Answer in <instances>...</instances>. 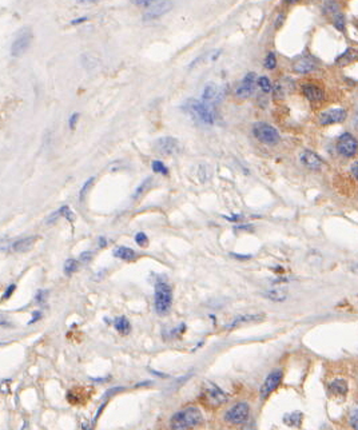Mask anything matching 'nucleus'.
<instances>
[{
	"label": "nucleus",
	"mask_w": 358,
	"mask_h": 430,
	"mask_svg": "<svg viewBox=\"0 0 358 430\" xmlns=\"http://www.w3.org/2000/svg\"><path fill=\"white\" fill-rule=\"evenodd\" d=\"M78 268V261L76 259H67L65 264V273L67 275H71L72 273L76 271Z\"/></svg>",
	"instance_id": "nucleus-28"
},
{
	"label": "nucleus",
	"mask_w": 358,
	"mask_h": 430,
	"mask_svg": "<svg viewBox=\"0 0 358 430\" xmlns=\"http://www.w3.org/2000/svg\"><path fill=\"white\" fill-rule=\"evenodd\" d=\"M231 257L233 258H237L239 261H247V259L251 258V255H243V254H235V253H231Z\"/></svg>",
	"instance_id": "nucleus-44"
},
{
	"label": "nucleus",
	"mask_w": 358,
	"mask_h": 430,
	"mask_svg": "<svg viewBox=\"0 0 358 430\" xmlns=\"http://www.w3.org/2000/svg\"><path fill=\"white\" fill-rule=\"evenodd\" d=\"M107 245V241H106V238H99V246H100V247H104V246Z\"/></svg>",
	"instance_id": "nucleus-50"
},
{
	"label": "nucleus",
	"mask_w": 358,
	"mask_h": 430,
	"mask_svg": "<svg viewBox=\"0 0 358 430\" xmlns=\"http://www.w3.org/2000/svg\"><path fill=\"white\" fill-rule=\"evenodd\" d=\"M253 134L260 142L274 146L279 142V132L271 125L258 122L253 126Z\"/></svg>",
	"instance_id": "nucleus-5"
},
{
	"label": "nucleus",
	"mask_w": 358,
	"mask_h": 430,
	"mask_svg": "<svg viewBox=\"0 0 358 430\" xmlns=\"http://www.w3.org/2000/svg\"><path fill=\"white\" fill-rule=\"evenodd\" d=\"M334 27L338 30V31H344L345 30V16L344 14H341V12H338V14L334 15Z\"/></svg>",
	"instance_id": "nucleus-30"
},
{
	"label": "nucleus",
	"mask_w": 358,
	"mask_h": 430,
	"mask_svg": "<svg viewBox=\"0 0 358 430\" xmlns=\"http://www.w3.org/2000/svg\"><path fill=\"white\" fill-rule=\"evenodd\" d=\"M61 215H62V214H61V211H59V210H58V211H55V213H52L51 215H50V217L47 218V223H48V225H51V223L55 222L56 219L61 217Z\"/></svg>",
	"instance_id": "nucleus-40"
},
{
	"label": "nucleus",
	"mask_w": 358,
	"mask_h": 430,
	"mask_svg": "<svg viewBox=\"0 0 358 430\" xmlns=\"http://www.w3.org/2000/svg\"><path fill=\"white\" fill-rule=\"evenodd\" d=\"M275 66H277L275 54L274 52H269V54H267V56H266V59H265V67L267 69H273V68H275Z\"/></svg>",
	"instance_id": "nucleus-31"
},
{
	"label": "nucleus",
	"mask_w": 358,
	"mask_h": 430,
	"mask_svg": "<svg viewBox=\"0 0 358 430\" xmlns=\"http://www.w3.org/2000/svg\"><path fill=\"white\" fill-rule=\"evenodd\" d=\"M172 1H157L150 7L146 14L143 15V20H154V19L161 18L162 15L167 14L168 11L172 8Z\"/></svg>",
	"instance_id": "nucleus-14"
},
{
	"label": "nucleus",
	"mask_w": 358,
	"mask_h": 430,
	"mask_svg": "<svg viewBox=\"0 0 358 430\" xmlns=\"http://www.w3.org/2000/svg\"><path fill=\"white\" fill-rule=\"evenodd\" d=\"M250 406L247 402H238L225 413V421L233 425H242L249 420Z\"/></svg>",
	"instance_id": "nucleus-6"
},
{
	"label": "nucleus",
	"mask_w": 358,
	"mask_h": 430,
	"mask_svg": "<svg viewBox=\"0 0 358 430\" xmlns=\"http://www.w3.org/2000/svg\"><path fill=\"white\" fill-rule=\"evenodd\" d=\"M93 257H94L93 251H84V253H82V254L79 255V261L82 262V264H87V262L91 261Z\"/></svg>",
	"instance_id": "nucleus-37"
},
{
	"label": "nucleus",
	"mask_w": 358,
	"mask_h": 430,
	"mask_svg": "<svg viewBox=\"0 0 358 430\" xmlns=\"http://www.w3.org/2000/svg\"><path fill=\"white\" fill-rule=\"evenodd\" d=\"M33 319L30 321V324H33L35 321H37V319H40V317H42V313H40V311H35V313H33Z\"/></svg>",
	"instance_id": "nucleus-49"
},
{
	"label": "nucleus",
	"mask_w": 358,
	"mask_h": 430,
	"mask_svg": "<svg viewBox=\"0 0 358 430\" xmlns=\"http://www.w3.org/2000/svg\"><path fill=\"white\" fill-rule=\"evenodd\" d=\"M356 59H358V51L354 50V48H348L344 54H341L337 59H335V65L340 66V67H344L346 65H350L352 62H354Z\"/></svg>",
	"instance_id": "nucleus-21"
},
{
	"label": "nucleus",
	"mask_w": 358,
	"mask_h": 430,
	"mask_svg": "<svg viewBox=\"0 0 358 430\" xmlns=\"http://www.w3.org/2000/svg\"><path fill=\"white\" fill-rule=\"evenodd\" d=\"M135 242L140 247H144V246H147V243H149V238H147V235L143 232H140L135 235Z\"/></svg>",
	"instance_id": "nucleus-34"
},
{
	"label": "nucleus",
	"mask_w": 358,
	"mask_h": 430,
	"mask_svg": "<svg viewBox=\"0 0 358 430\" xmlns=\"http://www.w3.org/2000/svg\"><path fill=\"white\" fill-rule=\"evenodd\" d=\"M15 289H16V285H15V283L9 285V286L7 287V290H5L4 294H3V299H7V298H9V297H11V294L15 292Z\"/></svg>",
	"instance_id": "nucleus-39"
},
{
	"label": "nucleus",
	"mask_w": 358,
	"mask_h": 430,
	"mask_svg": "<svg viewBox=\"0 0 358 430\" xmlns=\"http://www.w3.org/2000/svg\"><path fill=\"white\" fill-rule=\"evenodd\" d=\"M154 148L158 151L161 155H174L179 151V143L175 138L171 136H163L155 140Z\"/></svg>",
	"instance_id": "nucleus-11"
},
{
	"label": "nucleus",
	"mask_w": 358,
	"mask_h": 430,
	"mask_svg": "<svg viewBox=\"0 0 358 430\" xmlns=\"http://www.w3.org/2000/svg\"><path fill=\"white\" fill-rule=\"evenodd\" d=\"M258 86L262 88L263 93H270V91L273 90V87H271V82H270L267 76H260V78H258Z\"/></svg>",
	"instance_id": "nucleus-29"
},
{
	"label": "nucleus",
	"mask_w": 358,
	"mask_h": 430,
	"mask_svg": "<svg viewBox=\"0 0 358 430\" xmlns=\"http://www.w3.org/2000/svg\"><path fill=\"white\" fill-rule=\"evenodd\" d=\"M202 421H203V417L199 409L195 406H189L172 414L170 420V429L193 430L195 429L196 426H199Z\"/></svg>",
	"instance_id": "nucleus-2"
},
{
	"label": "nucleus",
	"mask_w": 358,
	"mask_h": 430,
	"mask_svg": "<svg viewBox=\"0 0 358 430\" xmlns=\"http://www.w3.org/2000/svg\"><path fill=\"white\" fill-rule=\"evenodd\" d=\"M87 16H82V18H76L74 19V20H71V24L72 26H76V24H80V23H84V22H87Z\"/></svg>",
	"instance_id": "nucleus-43"
},
{
	"label": "nucleus",
	"mask_w": 358,
	"mask_h": 430,
	"mask_svg": "<svg viewBox=\"0 0 358 430\" xmlns=\"http://www.w3.org/2000/svg\"><path fill=\"white\" fill-rule=\"evenodd\" d=\"M202 399L203 402L206 403V406L210 407H219L222 406L224 403L228 402V394L225 393L224 390L221 388H218L217 385L211 384V382H207V384L203 386V390H202Z\"/></svg>",
	"instance_id": "nucleus-4"
},
{
	"label": "nucleus",
	"mask_w": 358,
	"mask_h": 430,
	"mask_svg": "<svg viewBox=\"0 0 358 430\" xmlns=\"http://www.w3.org/2000/svg\"><path fill=\"white\" fill-rule=\"evenodd\" d=\"M262 296L267 298L271 302H284L288 298V293L281 289H273V290H267Z\"/></svg>",
	"instance_id": "nucleus-23"
},
{
	"label": "nucleus",
	"mask_w": 358,
	"mask_h": 430,
	"mask_svg": "<svg viewBox=\"0 0 358 430\" xmlns=\"http://www.w3.org/2000/svg\"><path fill=\"white\" fill-rule=\"evenodd\" d=\"M225 219H228V221H230V222H238V221H241L242 215L241 214H235V215H224Z\"/></svg>",
	"instance_id": "nucleus-41"
},
{
	"label": "nucleus",
	"mask_w": 358,
	"mask_h": 430,
	"mask_svg": "<svg viewBox=\"0 0 358 430\" xmlns=\"http://www.w3.org/2000/svg\"><path fill=\"white\" fill-rule=\"evenodd\" d=\"M350 170H352V174L354 175V178L358 181V162H354L353 165H352V168H350Z\"/></svg>",
	"instance_id": "nucleus-46"
},
{
	"label": "nucleus",
	"mask_w": 358,
	"mask_h": 430,
	"mask_svg": "<svg viewBox=\"0 0 358 430\" xmlns=\"http://www.w3.org/2000/svg\"><path fill=\"white\" fill-rule=\"evenodd\" d=\"M59 211H61L62 215H63L65 219H68L70 222H72V221H74L75 215H74V213L71 211V208L68 207V206H62V207L59 208Z\"/></svg>",
	"instance_id": "nucleus-35"
},
{
	"label": "nucleus",
	"mask_w": 358,
	"mask_h": 430,
	"mask_svg": "<svg viewBox=\"0 0 358 430\" xmlns=\"http://www.w3.org/2000/svg\"><path fill=\"white\" fill-rule=\"evenodd\" d=\"M327 390L331 396H335V397H344L348 394V390H349V386H348V381L344 378H335L331 381L329 386H327Z\"/></svg>",
	"instance_id": "nucleus-17"
},
{
	"label": "nucleus",
	"mask_w": 358,
	"mask_h": 430,
	"mask_svg": "<svg viewBox=\"0 0 358 430\" xmlns=\"http://www.w3.org/2000/svg\"><path fill=\"white\" fill-rule=\"evenodd\" d=\"M44 297H46V292L40 290V292H37L36 297H35V299H36L37 303H42L43 299H44Z\"/></svg>",
	"instance_id": "nucleus-45"
},
{
	"label": "nucleus",
	"mask_w": 358,
	"mask_h": 430,
	"mask_svg": "<svg viewBox=\"0 0 358 430\" xmlns=\"http://www.w3.org/2000/svg\"><path fill=\"white\" fill-rule=\"evenodd\" d=\"M222 98H224V91H222V88H219L215 83H207L205 87H203L200 100H202L203 103H206V104H210V106H215Z\"/></svg>",
	"instance_id": "nucleus-12"
},
{
	"label": "nucleus",
	"mask_w": 358,
	"mask_h": 430,
	"mask_svg": "<svg viewBox=\"0 0 358 430\" xmlns=\"http://www.w3.org/2000/svg\"><path fill=\"white\" fill-rule=\"evenodd\" d=\"M349 426L353 430H358V407H356L349 417Z\"/></svg>",
	"instance_id": "nucleus-33"
},
{
	"label": "nucleus",
	"mask_w": 358,
	"mask_h": 430,
	"mask_svg": "<svg viewBox=\"0 0 358 430\" xmlns=\"http://www.w3.org/2000/svg\"><path fill=\"white\" fill-rule=\"evenodd\" d=\"M302 93L312 102L324 99V91L318 86H314V84H305V86H302Z\"/></svg>",
	"instance_id": "nucleus-20"
},
{
	"label": "nucleus",
	"mask_w": 358,
	"mask_h": 430,
	"mask_svg": "<svg viewBox=\"0 0 358 430\" xmlns=\"http://www.w3.org/2000/svg\"><path fill=\"white\" fill-rule=\"evenodd\" d=\"M282 23H284V15L279 14L278 18H277V20H275V28L281 27V24Z\"/></svg>",
	"instance_id": "nucleus-47"
},
{
	"label": "nucleus",
	"mask_w": 358,
	"mask_h": 430,
	"mask_svg": "<svg viewBox=\"0 0 358 430\" xmlns=\"http://www.w3.org/2000/svg\"><path fill=\"white\" fill-rule=\"evenodd\" d=\"M114 328L117 329V331L122 335H127L131 331V325L129 322V319L126 317H118L114 321Z\"/></svg>",
	"instance_id": "nucleus-24"
},
{
	"label": "nucleus",
	"mask_w": 358,
	"mask_h": 430,
	"mask_svg": "<svg viewBox=\"0 0 358 430\" xmlns=\"http://www.w3.org/2000/svg\"><path fill=\"white\" fill-rule=\"evenodd\" d=\"M317 68V62L310 56L298 58L293 63V71L297 74H309Z\"/></svg>",
	"instance_id": "nucleus-16"
},
{
	"label": "nucleus",
	"mask_w": 358,
	"mask_h": 430,
	"mask_svg": "<svg viewBox=\"0 0 358 430\" xmlns=\"http://www.w3.org/2000/svg\"><path fill=\"white\" fill-rule=\"evenodd\" d=\"M114 257L123 259V261H132V259H135L136 254H135L134 250L127 247V246H119L114 250Z\"/></svg>",
	"instance_id": "nucleus-22"
},
{
	"label": "nucleus",
	"mask_w": 358,
	"mask_h": 430,
	"mask_svg": "<svg viewBox=\"0 0 358 430\" xmlns=\"http://www.w3.org/2000/svg\"><path fill=\"white\" fill-rule=\"evenodd\" d=\"M346 111L344 108H330L327 111H324L320 115V123L324 126L334 125V123H341L346 119Z\"/></svg>",
	"instance_id": "nucleus-13"
},
{
	"label": "nucleus",
	"mask_w": 358,
	"mask_h": 430,
	"mask_svg": "<svg viewBox=\"0 0 358 430\" xmlns=\"http://www.w3.org/2000/svg\"><path fill=\"white\" fill-rule=\"evenodd\" d=\"M151 168H153V171L157 172V174H162V175H167L168 174V168L164 166V163L161 162V161H153V163H151Z\"/></svg>",
	"instance_id": "nucleus-27"
},
{
	"label": "nucleus",
	"mask_w": 358,
	"mask_h": 430,
	"mask_svg": "<svg viewBox=\"0 0 358 430\" xmlns=\"http://www.w3.org/2000/svg\"><path fill=\"white\" fill-rule=\"evenodd\" d=\"M151 183H153V178H147V179H144L142 183H140L138 187H136V190H135L134 195H132V198L134 199H138L140 197V195H143L147 190L150 189V186H151Z\"/></svg>",
	"instance_id": "nucleus-26"
},
{
	"label": "nucleus",
	"mask_w": 358,
	"mask_h": 430,
	"mask_svg": "<svg viewBox=\"0 0 358 430\" xmlns=\"http://www.w3.org/2000/svg\"><path fill=\"white\" fill-rule=\"evenodd\" d=\"M183 110L187 112L189 115L200 125L211 126L215 125L217 122V111H215V106H210L206 104L200 99H194L190 98L187 99L186 102L183 103Z\"/></svg>",
	"instance_id": "nucleus-1"
},
{
	"label": "nucleus",
	"mask_w": 358,
	"mask_h": 430,
	"mask_svg": "<svg viewBox=\"0 0 358 430\" xmlns=\"http://www.w3.org/2000/svg\"><path fill=\"white\" fill-rule=\"evenodd\" d=\"M263 319H265V315L263 314H242L238 315L237 318L234 319L233 322L230 324L228 328L234 329L245 324H256V322H260V321H263Z\"/></svg>",
	"instance_id": "nucleus-18"
},
{
	"label": "nucleus",
	"mask_w": 358,
	"mask_h": 430,
	"mask_svg": "<svg viewBox=\"0 0 358 430\" xmlns=\"http://www.w3.org/2000/svg\"><path fill=\"white\" fill-rule=\"evenodd\" d=\"M299 161L303 166L307 167L309 170H314V171L321 170L322 165H324V161L321 158L310 150H303L302 153L299 154Z\"/></svg>",
	"instance_id": "nucleus-15"
},
{
	"label": "nucleus",
	"mask_w": 358,
	"mask_h": 430,
	"mask_svg": "<svg viewBox=\"0 0 358 430\" xmlns=\"http://www.w3.org/2000/svg\"><path fill=\"white\" fill-rule=\"evenodd\" d=\"M132 3L136 5H144V7H149L150 8V7L153 5L154 1H150V0H134Z\"/></svg>",
	"instance_id": "nucleus-42"
},
{
	"label": "nucleus",
	"mask_w": 358,
	"mask_h": 430,
	"mask_svg": "<svg viewBox=\"0 0 358 430\" xmlns=\"http://www.w3.org/2000/svg\"><path fill=\"white\" fill-rule=\"evenodd\" d=\"M253 226L251 225H238L235 226V230H251Z\"/></svg>",
	"instance_id": "nucleus-48"
},
{
	"label": "nucleus",
	"mask_w": 358,
	"mask_h": 430,
	"mask_svg": "<svg viewBox=\"0 0 358 430\" xmlns=\"http://www.w3.org/2000/svg\"><path fill=\"white\" fill-rule=\"evenodd\" d=\"M285 422H286L289 426H299L301 425V422H302V413L294 412V413H290V414H286V416H285Z\"/></svg>",
	"instance_id": "nucleus-25"
},
{
	"label": "nucleus",
	"mask_w": 358,
	"mask_h": 430,
	"mask_svg": "<svg viewBox=\"0 0 358 430\" xmlns=\"http://www.w3.org/2000/svg\"><path fill=\"white\" fill-rule=\"evenodd\" d=\"M284 378V371L281 369H275L266 377L265 382L262 384L260 389V399H266L270 394L274 392L275 389L278 388Z\"/></svg>",
	"instance_id": "nucleus-8"
},
{
	"label": "nucleus",
	"mask_w": 358,
	"mask_h": 430,
	"mask_svg": "<svg viewBox=\"0 0 358 430\" xmlns=\"http://www.w3.org/2000/svg\"><path fill=\"white\" fill-rule=\"evenodd\" d=\"M324 11L326 14H338V4H335V1H325Z\"/></svg>",
	"instance_id": "nucleus-32"
},
{
	"label": "nucleus",
	"mask_w": 358,
	"mask_h": 430,
	"mask_svg": "<svg viewBox=\"0 0 358 430\" xmlns=\"http://www.w3.org/2000/svg\"><path fill=\"white\" fill-rule=\"evenodd\" d=\"M78 119H79V114H78V112H74V114L70 116V119H68V127H70L71 130H75V126H76V123H78Z\"/></svg>",
	"instance_id": "nucleus-38"
},
{
	"label": "nucleus",
	"mask_w": 358,
	"mask_h": 430,
	"mask_svg": "<svg viewBox=\"0 0 358 430\" xmlns=\"http://www.w3.org/2000/svg\"><path fill=\"white\" fill-rule=\"evenodd\" d=\"M172 305V289L167 282L158 281L155 283V294H154V306L155 311L159 315L167 314Z\"/></svg>",
	"instance_id": "nucleus-3"
},
{
	"label": "nucleus",
	"mask_w": 358,
	"mask_h": 430,
	"mask_svg": "<svg viewBox=\"0 0 358 430\" xmlns=\"http://www.w3.org/2000/svg\"><path fill=\"white\" fill-rule=\"evenodd\" d=\"M256 82H258L256 72H249L246 76L242 79V82L235 88V95L241 99H246L254 93V87H256Z\"/></svg>",
	"instance_id": "nucleus-10"
},
{
	"label": "nucleus",
	"mask_w": 358,
	"mask_h": 430,
	"mask_svg": "<svg viewBox=\"0 0 358 430\" xmlns=\"http://www.w3.org/2000/svg\"><path fill=\"white\" fill-rule=\"evenodd\" d=\"M33 42V30L30 27L22 28L18 33H16V37L12 42V46H11V55L18 58V56L23 55L24 52L27 51L28 47Z\"/></svg>",
	"instance_id": "nucleus-7"
},
{
	"label": "nucleus",
	"mask_w": 358,
	"mask_h": 430,
	"mask_svg": "<svg viewBox=\"0 0 358 430\" xmlns=\"http://www.w3.org/2000/svg\"><path fill=\"white\" fill-rule=\"evenodd\" d=\"M35 242H36V236H26V238H22V239H18L16 242H14L11 247H12L15 253H26L28 250H31Z\"/></svg>",
	"instance_id": "nucleus-19"
},
{
	"label": "nucleus",
	"mask_w": 358,
	"mask_h": 430,
	"mask_svg": "<svg viewBox=\"0 0 358 430\" xmlns=\"http://www.w3.org/2000/svg\"><path fill=\"white\" fill-rule=\"evenodd\" d=\"M337 150L345 158L354 157L358 151V142L353 135L345 132L337 140Z\"/></svg>",
	"instance_id": "nucleus-9"
},
{
	"label": "nucleus",
	"mask_w": 358,
	"mask_h": 430,
	"mask_svg": "<svg viewBox=\"0 0 358 430\" xmlns=\"http://www.w3.org/2000/svg\"><path fill=\"white\" fill-rule=\"evenodd\" d=\"M93 182H94V178H90V179H87V181L83 183V186H82V189H80V191H79L80 200H83L84 195H86V193L89 191V189L91 187V185H93Z\"/></svg>",
	"instance_id": "nucleus-36"
}]
</instances>
